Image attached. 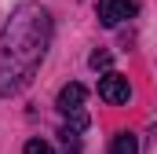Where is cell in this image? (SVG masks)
Masks as SVG:
<instances>
[{"instance_id":"obj_1","label":"cell","mask_w":157,"mask_h":154,"mask_svg":"<svg viewBox=\"0 0 157 154\" xmlns=\"http://www.w3.org/2000/svg\"><path fill=\"white\" fill-rule=\"evenodd\" d=\"M51 40V15L40 4H22L4 26L0 37V95L18 92L40 66Z\"/></svg>"},{"instance_id":"obj_2","label":"cell","mask_w":157,"mask_h":154,"mask_svg":"<svg viewBox=\"0 0 157 154\" xmlns=\"http://www.w3.org/2000/svg\"><path fill=\"white\" fill-rule=\"evenodd\" d=\"M99 95H102L106 103H113V107H121V103H128V99H132V88H128V77H124V74H113V70H110V74L102 77V81H99Z\"/></svg>"},{"instance_id":"obj_3","label":"cell","mask_w":157,"mask_h":154,"mask_svg":"<svg viewBox=\"0 0 157 154\" xmlns=\"http://www.w3.org/2000/svg\"><path fill=\"white\" fill-rule=\"evenodd\" d=\"M95 15H99L102 26H117V22H124V18L135 15V0H99Z\"/></svg>"},{"instance_id":"obj_4","label":"cell","mask_w":157,"mask_h":154,"mask_svg":"<svg viewBox=\"0 0 157 154\" xmlns=\"http://www.w3.org/2000/svg\"><path fill=\"white\" fill-rule=\"evenodd\" d=\"M84 95H88V92H84V84H77V81H73V84H62V92H59V110H62V114H77L80 103H84Z\"/></svg>"},{"instance_id":"obj_5","label":"cell","mask_w":157,"mask_h":154,"mask_svg":"<svg viewBox=\"0 0 157 154\" xmlns=\"http://www.w3.org/2000/svg\"><path fill=\"white\" fill-rule=\"evenodd\" d=\"M110 154H139V140H135L132 132H117V136H113Z\"/></svg>"},{"instance_id":"obj_6","label":"cell","mask_w":157,"mask_h":154,"mask_svg":"<svg viewBox=\"0 0 157 154\" xmlns=\"http://www.w3.org/2000/svg\"><path fill=\"white\" fill-rule=\"evenodd\" d=\"M59 136H62V147H66V154H80V136L73 132V128H62Z\"/></svg>"},{"instance_id":"obj_7","label":"cell","mask_w":157,"mask_h":154,"mask_svg":"<svg viewBox=\"0 0 157 154\" xmlns=\"http://www.w3.org/2000/svg\"><path fill=\"white\" fill-rule=\"evenodd\" d=\"M88 63H91V70H110L113 55H110V51H91V59H88Z\"/></svg>"},{"instance_id":"obj_8","label":"cell","mask_w":157,"mask_h":154,"mask_svg":"<svg viewBox=\"0 0 157 154\" xmlns=\"http://www.w3.org/2000/svg\"><path fill=\"white\" fill-rule=\"evenodd\" d=\"M26 154H55V151H51V143H44V140H29V143H26Z\"/></svg>"}]
</instances>
